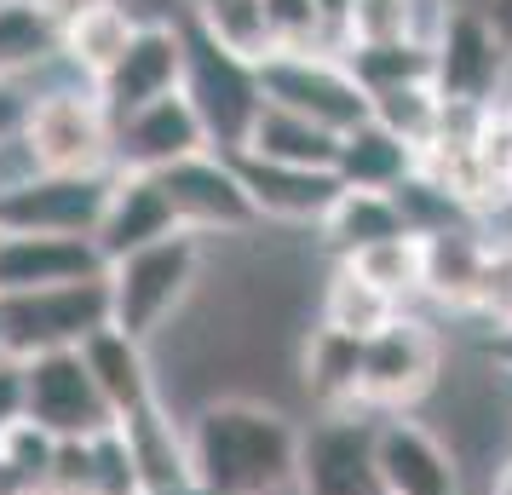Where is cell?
<instances>
[{"label": "cell", "instance_id": "obj_1", "mask_svg": "<svg viewBox=\"0 0 512 495\" xmlns=\"http://www.w3.org/2000/svg\"><path fill=\"white\" fill-rule=\"evenodd\" d=\"M196 495H288L300 484V426L265 398H208L185 421Z\"/></svg>", "mask_w": 512, "mask_h": 495}, {"label": "cell", "instance_id": "obj_2", "mask_svg": "<svg viewBox=\"0 0 512 495\" xmlns=\"http://www.w3.org/2000/svg\"><path fill=\"white\" fill-rule=\"evenodd\" d=\"M202 260H208V242L202 236H167V242H150L127 260L104 265V288H110V329L133 334V340H156V334L185 311V300L196 294V277H202Z\"/></svg>", "mask_w": 512, "mask_h": 495}, {"label": "cell", "instance_id": "obj_3", "mask_svg": "<svg viewBox=\"0 0 512 495\" xmlns=\"http://www.w3.org/2000/svg\"><path fill=\"white\" fill-rule=\"evenodd\" d=\"M98 329H110V288L104 277L70 288H35L0 300V340L12 363H35L52 352H81Z\"/></svg>", "mask_w": 512, "mask_h": 495}, {"label": "cell", "instance_id": "obj_4", "mask_svg": "<svg viewBox=\"0 0 512 495\" xmlns=\"http://www.w3.org/2000/svg\"><path fill=\"white\" fill-rule=\"evenodd\" d=\"M254 75H259V98L265 104L317 121L334 139H346L351 127H363L374 116L363 81L351 75V64L340 52H271Z\"/></svg>", "mask_w": 512, "mask_h": 495}, {"label": "cell", "instance_id": "obj_5", "mask_svg": "<svg viewBox=\"0 0 512 495\" xmlns=\"http://www.w3.org/2000/svg\"><path fill=\"white\" fill-rule=\"evenodd\" d=\"M24 133L47 173H116V121L87 81L41 87Z\"/></svg>", "mask_w": 512, "mask_h": 495}, {"label": "cell", "instance_id": "obj_6", "mask_svg": "<svg viewBox=\"0 0 512 495\" xmlns=\"http://www.w3.org/2000/svg\"><path fill=\"white\" fill-rule=\"evenodd\" d=\"M443 375V340L432 323L397 311L380 334L363 340V380H357V409L363 415H409Z\"/></svg>", "mask_w": 512, "mask_h": 495}, {"label": "cell", "instance_id": "obj_7", "mask_svg": "<svg viewBox=\"0 0 512 495\" xmlns=\"http://www.w3.org/2000/svg\"><path fill=\"white\" fill-rule=\"evenodd\" d=\"M512 75V47L489 24L484 6H449L438 41H432V81L443 104H484L495 110V93Z\"/></svg>", "mask_w": 512, "mask_h": 495}, {"label": "cell", "instance_id": "obj_8", "mask_svg": "<svg viewBox=\"0 0 512 495\" xmlns=\"http://www.w3.org/2000/svg\"><path fill=\"white\" fill-rule=\"evenodd\" d=\"M167 190V202H173V219H179V231L190 236H248L259 231V213L248 202V190H242V173L225 150H202V156H190V162L167 167L156 173Z\"/></svg>", "mask_w": 512, "mask_h": 495}, {"label": "cell", "instance_id": "obj_9", "mask_svg": "<svg viewBox=\"0 0 512 495\" xmlns=\"http://www.w3.org/2000/svg\"><path fill=\"white\" fill-rule=\"evenodd\" d=\"M18 369H24V415L41 432H52L58 444L98 438V432L116 426V415L98 398L81 352H52V357H35V363H18Z\"/></svg>", "mask_w": 512, "mask_h": 495}, {"label": "cell", "instance_id": "obj_10", "mask_svg": "<svg viewBox=\"0 0 512 495\" xmlns=\"http://www.w3.org/2000/svg\"><path fill=\"white\" fill-rule=\"evenodd\" d=\"M116 173H41L35 185L0 202V231L29 236H98V219L110 208Z\"/></svg>", "mask_w": 512, "mask_h": 495}, {"label": "cell", "instance_id": "obj_11", "mask_svg": "<svg viewBox=\"0 0 512 495\" xmlns=\"http://www.w3.org/2000/svg\"><path fill=\"white\" fill-rule=\"evenodd\" d=\"M202 150H213V133L185 87L116 121V173H167Z\"/></svg>", "mask_w": 512, "mask_h": 495}, {"label": "cell", "instance_id": "obj_12", "mask_svg": "<svg viewBox=\"0 0 512 495\" xmlns=\"http://www.w3.org/2000/svg\"><path fill=\"white\" fill-rule=\"evenodd\" d=\"M374 484L380 495H461V455L415 415L374 426Z\"/></svg>", "mask_w": 512, "mask_h": 495}, {"label": "cell", "instance_id": "obj_13", "mask_svg": "<svg viewBox=\"0 0 512 495\" xmlns=\"http://www.w3.org/2000/svg\"><path fill=\"white\" fill-rule=\"evenodd\" d=\"M185 58H190L185 24H139L133 47L121 52L116 70L104 75L93 93L110 110V121H121L133 110H144V104H156V98L179 93L185 87Z\"/></svg>", "mask_w": 512, "mask_h": 495}, {"label": "cell", "instance_id": "obj_14", "mask_svg": "<svg viewBox=\"0 0 512 495\" xmlns=\"http://www.w3.org/2000/svg\"><path fill=\"white\" fill-rule=\"evenodd\" d=\"M185 35H190L185 93H190V104L202 110V121H208L213 150L231 156L236 144H242V133H248V121L259 116V104H265V98H259V75L248 70V64L225 58L219 47H208L190 24H185Z\"/></svg>", "mask_w": 512, "mask_h": 495}, {"label": "cell", "instance_id": "obj_15", "mask_svg": "<svg viewBox=\"0 0 512 495\" xmlns=\"http://www.w3.org/2000/svg\"><path fill=\"white\" fill-rule=\"evenodd\" d=\"M300 495H380L369 415H323L300 438Z\"/></svg>", "mask_w": 512, "mask_h": 495}, {"label": "cell", "instance_id": "obj_16", "mask_svg": "<svg viewBox=\"0 0 512 495\" xmlns=\"http://www.w3.org/2000/svg\"><path fill=\"white\" fill-rule=\"evenodd\" d=\"M242 173V190L254 202L259 225H323L328 208L340 202V173L334 167H282V162H259V156H231Z\"/></svg>", "mask_w": 512, "mask_h": 495}, {"label": "cell", "instance_id": "obj_17", "mask_svg": "<svg viewBox=\"0 0 512 495\" xmlns=\"http://www.w3.org/2000/svg\"><path fill=\"white\" fill-rule=\"evenodd\" d=\"M104 277V254L93 236H29L0 231V300L35 288H70Z\"/></svg>", "mask_w": 512, "mask_h": 495}, {"label": "cell", "instance_id": "obj_18", "mask_svg": "<svg viewBox=\"0 0 512 495\" xmlns=\"http://www.w3.org/2000/svg\"><path fill=\"white\" fill-rule=\"evenodd\" d=\"M167 236H179V219H173V202H167V190L156 173H116V185H110V208L98 219V254L104 265L127 260V254H139L150 242H167Z\"/></svg>", "mask_w": 512, "mask_h": 495}, {"label": "cell", "instance_id": "obj_19", "mask_svg": "<svg viewBox=\"0 0 512 495\" xmlns=\"http://www.w3.org/2000/svg\"><path fill=\"white\" fill-rule=\"evenodd\" d=\"M121 444H127V461L139 472L144 495H185L190 490V432L185 421H173V409L162 398L121 415L116 421Z\"/></svg>", "mask_w": 512, "mask_h": 495}, {"label": "cell", "instance_id": "obj_20", "mask_svg": "<svg viewBox=\"0 0 512 495\" xmlns=\"http://www.w3.org/2000/svg\"><path fill=\"white\" fill-rule=\"evenodd\" d=\"M484 260H489V248L478 242L472 225L420 231V294L449 311H472L478 283H484Z\"/></svg>", "mask_w": 512, "mask_h": 495}, {"label": "cell", "instance_id": "obj_21", "mask_svg": "<svg viewBox=\"0 0 512 495\" xmlns=\"http://www.w3.org/2000/svg\"><path fill=\"white\" fill-rule=\"evenodd\" d=\"M81 363L93 375L98 398L110 403V415H133L144 403H156V369H150V346L133 340L121 329H98L87 346H81Z\"/></svg>", "mask_w": 512, "mask_h": 495}, {"label": "cell", "instance_id": "obj_22", "mask_svg": "<svg viewBox=\"0 0 512 495\" xmlns=\"http://www.w3.org/2000/svg\"><path fill=\"white\" fill-rule=\"evenodd\" d=\"M300 380H305V392H311V403H317L323 415H363V409H357L363 340H351V334L317 323L300 346Z\"/></svg>", "mask_w": 512, "mask_h": 495}, {"label": "cell", "instance_id": "obj_23", "mask_svg": "<svg viewBox=\"0 0 512 495\" xmlns=\"http://www.w3.org/2000/svg\"><path fill=\"white\" fill-rule=\"evenodd\" d=\"M190 29L219 47L225 58L259 70L271 52H277V35H271V0H190Z\"/></svg>", "mask_w": 512, "mask_h": 495}, {"label": "cell", "instance_id": "obj_24", "mask_svg": "<svg viewBox=\"0 0 512 495\" xmlns=\"http://www.w3.org/2000/svg\"><path fill=\"white\" fill-rule=\"evenodd\" d=\"M231 156H259V162H282V167H334L340 139L323 133L317 121L277 110V104H259V116L248 121V133Z\"/></svg>", "mask_w": 512, "mask_h": 495}, {"label": "cell", "instance_id": "obj_25", "mask_svg": "<svg viewBox=\"0 0 512 495\" xmlns=\"http://www.w3.org/2000/svg\"><path fill=\"white\" fill-rule=\"evenodd\" d=\"M392 236H409V219L397 208V196H386V190H340V202L317 225V242L334 254V265L374 248V242H392Z\"/></svg>", "mask_w": 512, "mask_h": 495}, {"label": "cell", "instance_id": "obj_26", "mask_svg": "<svg viewBox=\"0 0 512 495\" xmlns=\"http://www.w3.org/2000/svg\"><path fill=\"white\" fill-rule=\"evenodd\" d=\"M415 167H420V156L403 139H392L374 116L363 127H351L346 139H340V156H334V173H340L346 190H386V196H397V190L409 185Z\"/></svg>", "mask_w": 512, "mask_h": 495}, {"label": "cell", "instance_id": "obj_27", "mask_svg": "<svg viewBox=\"0 0 512 495\" xmlns=\"http://www.w3.org/2000/svg\"><path fill=\"white\" fill-rule=\"evenodd\" d=\"M133 35H139V18L121 6V0H110V6H98V12H87L81 24L58 41V64L75 75V81H87V87H98L104 75L116 70V58L127 47H133Z\"/></svg>", "mask_w": 512, "mask_h": 495}, {"label": "cell", "instance_id": "obj_28", "mask_svg": "<svg viewBox=\"0 0 512 495\" xmlns=\"http://www.w3.org/2000/svg\"><path fill=\"white\" fill-rule=\"evenodd\" d=\"M397 311L403 306H397L392 294H380L369 277H357L351 265H334V271H328V288H323V311H317V323L351 334V340H369V334H380L386 323H392Z\"/></svg>", "mask_w": 512, "mask_h": 495}, {"label": "cell", "instance_id": "obj_29", "mask_svg": "<svg viewBox=\"0 0 512 495\" xmlns=\"http://www.w3.org/2000/svg\"><path fill=\"white\" fill-rule=\"evenodd\" d=\"M369 110L392 139H403L415 156H426V150L438 144V133H443V110H449V104H443L438 81H409V87L369 93Z\"/></svg>", "mask_w": 512, "mask_h": 495}, {"label": "cell", "instance_id": "obj_30", "mask_svg": "<svg viewBox=\"0 0 512 495\" xmlns=\"http://www.w3.org/2000/svg\"><path fill=\"white\" fill-rule=\"evenodd\" d=\"M47 64H58V29L35 0H0V81H29Z\"/></svg>", "mask_w": 512, "mask_h": 495}, {"label": "cell", "instance_id": "obj_31", "mask_svg": "<svg viewBox=\"0 0 512 495\" xmlns=\"http://www.w3.org/2000/svg\"><path fill=\"white\" fill-rule=\"evenodd\" d=\"M52 461H58V438L41 432L29 415L0 426V495H47Z\"/></svg>", "mask_w": 512, "mask_h": 495}, {"label": "cell", "instance_id": "obj_32", "mask_svg": "<svg viewBox=\"0 0 512 495\" xmlns=\"http://www.w3.org/2000/svg\"><path fill=\"white\" fill-rule=\"evenodd\" d=\"M351 75L363 81V93H386V87H409V81H432V47L426 41H386V47H351L346 52Z\"/></svg>", "mask_w": 512, "mask_h": 495}, {"label": "cell", "instance_id": "obj_33", "mask_svg": "<svg viewBox=\"0 0 512 495\" xmlns=\"http://www.w3.org/2000/svg\"><path fill=\"white\" fill-rule=\"evenodd\" d=\"M351 265L357 277H369L380 294H392L397 306L409 300V294H420V231L409 236H392V242H374V248H363V254H351Z\"/></svg>", "mask_w": 512, "mask_h": 495}, {"label": "cell", "instance_id": "obj_34", "mask_svg": "<svg viewBox=\"0 0 512 495\" xmlns=\"http://www.w3.org/2000/svg\"><path fill=\"white\" fill-rule=\"evenodd\" d=\"M386 41H415V0H351L346 52L351 47H386Z\"/></svg>", "mask_w": 512, "mask_h": 495}, {"label": "cell", "instance_id": "obj_35", "mask_svg": "<svg viewBox=\"0 0 512 495\" xmlns=\"http://www.w3.org/2000/svg\"><path fill=\"white\" fill-rule=\"evenodd\" d=\"M271 35H277V52H328L323 6L317 0H271Z\"/></svg>", "mask_w": 512, "mask_h": 495}, {"label": "cell", "instance_id": "obj_36", "mask_svg": "<svg viewBox=\"0 0 512 495\" xmlns=\"http://www.w3.org/2000/svg\"><path fill=\"white\" fill-rule=\"evenodd\" d=\"M472 317H484L489 329H507L512 323V248H489L484 283H478V300H472Z\"/></svg>", "mask_w": 512, "mask_h": 495}, {"label": "cell", "instance_id": "obj_37", "mask_svg": "<svg viewBox=\"0 0 512 495\" xmlns=\"http://www.w3.org/2000/svg\"><path fill=\"white\" fill-rule=\"evenodd\" d=\"M47 167H41V156H35V144H29V133H12V139H0V202L6 196H18L24 185H35Z\"/></svg>", "mask_w": 512, "mask_h": 495}, {"label": "cell", "instance_id": "obj_38", "mask_svg": "<svg viewBox=\"0 0 512 495\" xmlns=\"http://www.w3.org/2000/svg\"><path fill=\"white\" fill-rule=\"evenodd\" d=\"M29 110H35V87L29 81H0V139L24 133Z\"/></svg>", "mask_w": 512, "mask_h": 495}, {"label": "cell", "instance_id": "obj_39", "mask_svg": "<svg viewBox=\"0 0 512 495\" xmlns=\"http://www.w3.org/2000/svg\"><path fill=\"white\" fill-rule=\"evenodd\" d=\"M98 6H110V0H35V12H41V18L58 29V41H64V35H70V29L87 18V12H98Z\"/></svg>", "mask_w": 512, "mask_h": 495}, {"label": "cell", "instance_id": "obj_40", "mask_svg": "<svg viewBox=\"0 0 512 495\" xmlns=\"http://www.w3.org/2000/svg\"><path fill=\"white\" fill-rule=\"evenodd\" d=\"M484 363H489V369H501V375L512 380V323H507V329H495V334H489Z\"/></svg>", "mask_w": 512, "mask_h": 495}, {"label": "cell", "instance_id": "obj_41", "mask_svg": "<svg viewBox=\"0 0 512 495\" xmlns=\"http://www.w3.org/2000/svg\"><path fill=\"white\" fill-rule=\"evenodd\" d=\"M495 150H501V162H507V173H512V104L495 110Z\"/></svg>", "mask_w": 512, "mask_h": 495}, {"label": "cell", "instance_id": "obj_42", "mask_svg": "<svg viewBox=\"0 0 512 495\" xmlns=\"http://www.w3.org/2000/svg\"><path fill=\"white\" fill-rule=\"evenodd\" d=\"M489 495H512V461H501V472H495V484H489Z\"/></svg>", "mask_w": 512, "mask_h": 495}, {"label": "cell", "instance_id": "obj_43", "mask_svg": "<svg viewBox=\"0 0 512 495\" xmlns=\"http://www.w3.org/2000/svg\"><path fill=\"white\" fill-rule=\"evenodd\" d=\"M507 104H512V75H507Z\"/></svg>", "mask_w": 512, "mask_h": 495}, {"label": "cell", "instance_id": "obj_44", "mask_svg": "<svg viewBox=\"0 0 512 495\" xmlns=\"http://www.w3.org/2000/svg\"><path fill=\"white\" fill-rule=\"evenodd\" d=\"M0 357H6V340H0Z\"/></svg>", "mask_w": 512, "mask_h": 495}]
</instances>
